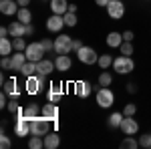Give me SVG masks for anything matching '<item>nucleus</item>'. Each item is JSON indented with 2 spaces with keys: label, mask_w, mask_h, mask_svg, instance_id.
<instances>
[{
  "label": "nucleus",
  "mask_w": 151,
  "mask_h": 149,
  "mask_svg": "<svg viewBox=\"0 0 151 149\" xmlns=\"http://www.w3.org/2000/svg\"><path fill=\"white\" fill-rule=\"evenodd\" d=\"M48 131H50V121L45 119L42 115L30 119V135H40V137H45Z\"/></svg>",
  "instance_id": "obj_1"
},
{
  "label": "nucleus",
  "mask_w": 151,
  "mask_h": 149,
  "mask_svg": "<svg viewBox=\"0 0 151 149\" xmlns=\"http://www.w3.org/2000/svg\"><path fill=\"white\" fill-rule=\"evenodd\" d=\"M113 69H115V73H119V75H129L131 71L135 69V63H133L131 57L121 55V57H117L115 60H113Z\"/></svg>",
  "instance_id": "obj_2"
},
{
  "label": "nucleus",
  "mask_w": 151,
  "mask_h": 149,
  "mask_svg": "<svg viewBox=\"0 0 151 149\" xmlns=\"http://www.w3.org/2000/svg\"><path fill=\"white\" fill-rule=\"evenodd\" d=\"M45 87V77L42 75H32V77H26V83H24V91L28 95H36L40 93V89Z\"/></svg>",
  "instance_id": "obj_3"
},
{
  "label": "nucleus",
  "mask_w": 151,
  "mask_h": 149,
  "mask_svg": "<svg viewBox=\"0 0 151 149\" xmlns=\"http://www.w3.org/2000/svg\"><path fill=\"white\" fill-rule=\"evenodd\" d=\"M113 103H115V95H113V91H111L109 87L97 89V105H99L101 109H109Z\"/></svg>",
  "instance_id": "obj_4"
},
{
  "label": "nucleus",
  "mask_w": 151,
  "mask_h": 149,
  "mask_svg": "<svg viewBox=\"0 0 151 149\" xmlns=\"http://www.w3.org/2000/svg\"><path fill=\"white\" fill-rule=\"evenodd\" d=\"M70 50H73V36L60 35L55 38V53L57 55H69Z\"/></svg>",
  "instance_id": "obj_5"
},
{
  "label": "nucleus",
  "mask_w": 151,
  "mask_h": 149,
  "mask_svg": "<svg viewBox=\"0 0 151 149\" xmlns=\"http://www.w3.org/2000/svg\"><path fill=\"white\" fill-rule=\"evenodd\" d=\"M45 46L40 45V42H30V45L26 46V50H24V55L28 60H32V63H38V60H42L45 58Z\"/></svg>",
  "instance_id": "obj_6"
},
{
  "label": "nucleus",
  "mask_w": 151,
  "mask_h": 149,
  "mask_svg": "<svg viewBox=\"0 0 151 149\" xmlns=\"http://www.w3.org/2000/svg\"><path fill=\"white\" fill-rule=\"evenodd\" d=\"M77 57H79V60H81L83 65H95L99 60V55L95 53L91 46H81L77 50Z\"/></svg>",
  "instance_id": "obj_7"
},
{
  "label": "nucleus",
  "mask_w": 151,
  "mask_h": 149,
  "mask_svg": "<svg viewBox=\"0 0 151 149\" xmlns=\"http://www.w3.org/2000/svg\"><path fill=\"white\" fill-rule=\"evenodd\" d=\"M28 133H30V119L24 117V115L16 117V123H14V135H16V137H26Z\"/></svg>",
  "instance_id": "obj_8"
},
{
  "label": "nucleus",
  "mask_w": 151,
  "mask_h": 149,
  "mask_svg": "<svg viewBox=\"0 0 151 149\" xmlns=\"http://www.w3.org/2000/svg\"><path fill=\"white\" fill-rule=\"evenodd\" d=\"M107 14H109L113 20L123 18V16H125V4H123L121 0H111V2L107 4Z\"/></svg>",
  "instance_id": "obj_9"
},
{
  "label": "nucleus",
  "mask_w": 151,
  "mask_h": 149,
  "mask_svg": "<svg viewBox=\"0 0 151 149\" xmlns=\"http://www.w3.org/2000/svg\"><path fill=\"white\" fill-rule=\"evenodd\" d=\"M73 91L77 97H81V99H87L91 93H93V85L89 83V81H77L75 85H73Z\"/></svg>",
  "instance_id": "obj_10"
},
{
  "label": "nucleus",
  "mask_w": 151,
  "mask_h": 149,
  "mask_svg": "<svg viewBox=\"0 0 151 149\" xmlns=\"http://www.w3.org/2000/svg\"><path fill=\"white\" fill-rule=\"evenodd\" d=\"M20 10V4L18 0H0V12L4 16H12V14H18Z\"/></svg>",
  "instance_id": "obj_11"
},
{
  "label": "nucleus",
  "mask_w": 151,
  "mask_h": 149,
  "mask_svg": "<svg viewBox=\"0 0 151 149\" xmlns=\"http://www.w3.org/2000/svg\"><path fill=\"white\" fill-rule=\"evenodd\" d=\"M121 131H123V135H135L137 131H139V123L133 119V117H123V121H121V127H119Z\"/></svg>",
  "instance_id": "obj_12"
},
{
  "label": "nucleus",
  "mask_w": 151,
  "mask_h": 149,
  "mask_svg": "<svg viewBox=\"0 0 151 149\" xmlns=\"http://www.w3.org/2000/svg\"><path fill=\"white\" fill-rule=\"evenodd\" d=\"M40 115H42L45 119H48L50 123H55V121H58V117H60V111H58V107L55 103L48 101V103L42 107V113H40Z\"/></svg>",
  "instance_id": "obj_13"
},
{
  "label": "nucleus",
  "mask_w": 151,
  "mask_h": 149,
  "mask_svg": "<svg viewBox=\"0 0 151 149\" xmlns=\"http://www.w3.org/2000/svg\"><path fill=\"white\" fill-rule=\"evenodd\" d=\"M63 26H67V24H65V18H63V14H52V16L47 20V28L50 30V32H60Z\"/></svg>",
  "instance_id": "obj_14"
},
{
  "label": "nucleus",
  "mask_w": 151,
  "mask_h": 149,
  "mask_svg": "<svg viewBox=\"0 0 151 149\" xmlns=\"http://www.w3.org/2000/svg\"><path fill=\"white\" fill-rule=\"evenodd\" d=\"M55 69H57V67H55V60L42 58V60H38V63H36V71H38V75H42V77H48Z\"/></svg>",
  "instance_id": "obj_15"
},
{
  "label": "nucleus",
  "mask_w": 151,
  "mask_h": 149,
  "mask_svg": "<svg viewBox=\"0 0 151 149\" xmlns=\"http://www.w3.org/2000/svg\"><path fill=\"white\" fill-rule=\"evenodd\" d=\"M2 87H4V93H6V95H10V99H18V97H20V89H18V83H16L14 77H12L10 81H6Z\"/></svg>",
  "instance_id": "obj_16"
},
{
  "label": "nucleus",
  "mask_w": 151,
  "mask_h": 149,
  "mask_svg": "<svg viewBox=\"0 0 151 149\" xmlns=\"http://www.w3.org/2000/svg\"><path fill=\"white\" fill-rule=\"evenodd\" d=\"M55 67H57V71H60V73H67V71L73 67V60H70L69 55H58V57L55 58Z\"/></svg>",
  "instance_id": "obj_17"
},
{
  "label": "nucleus",
  "mask_w": 151,
  "mask_h": 149,
  "mask_svg": "<svg viewBox=\"0 0 151 149\" xmlns=\"http://www.w3.org/2000/svg\"><path fill=\"white\" fill-rule=\"evenodd\" d=\"M60 97H63V85L52 83V85H50V89H48V93H47V101L57 103V101H60Z\"/></svg>",
  "instance_id": "obj_18"
},
{
  "label": "nucleus",
  "mask_w": 151,
  "mask_h": 149,
  "mask_svg": "<svg viewBox=\"0 0 151 149\" xmlns=\"http://www.w3.org/2000/svg\"><path fill=\"white\" fill-rule=\"evenodd\" d=\"M10 58H12V71H18V73H20V69L24 67V63L28 60L26 55H24V50H16Z\"/></svg>",
  "instance_id": "obj_19"
},
{
  "label": "nucleus",
  "mask_w": 151,
  "mask_h": 149,
  "mask_svg": "<svg viewBox=\"0 0 151 149\" xmlns=\"http://www.w3.org/2000/svg\"><path fill=\"white\" fill-rule=\"evenodd\" d=\"M8 30H10V36H12V38L26 36V24L20 22V20H16V22H12L10 26H8Z\"/></svg>",
  "instance_id": "obj_20"
},
{
  "label": "nucleus",
  "mask_w": 151,
  "mask_h": 149,
  "mask_svg": "<svg viewBox=\"0 0 151 149\" xmlns=\"http://www.w3.org/2000/svg\"><path fill=\"white\" fill-rule=\"evenodd\" d=\"M50 10H52V14H67L69 2L67 0H50Z\"/></svg>",
  "instance_id": "obj_21"
},
{
  "label": "nucleus",
  "mask_w": 151,
  "mask_h": 149,
  "mask_svg": "<svg viewBox=\"0 0 151 149\" xmlns=\"http://www.w3.org/2000/svg\"><path fill=\"white\" fill-rule=\"evenodd\" d=\"M58 145H60V135L48 131L47 135H45V149H57Z\"/></svg>",
  "instance_id": "obj_22"
},
{
  "label": "nucleus",
  "mask_w": 151,
  "mask_h": 149,
  "mask_svg": "<svg viewBox=\"0 0 151 149\" xmlns=\"http://www.w3.org/2000/svg\"><path fill=\"white\" fill-rule=\"evenodd\" d=\"M123 42V32H109L107 35V46L109 48H119Z\"/></svg>",
  "instance_id": "obj_23"
},
{
  "label": "nucleus",
  "mask_w": 151,
  "mask_h": 149,
  "mask_svg": "<svg viewBox=\"0 0 151 149\" xmlns=\"http://www.w3.org/2000/svg\"><path fill=\"white\" fill-rule=\"evenodd\" d=\"M40 113H42V107H38L36 103H30V105L24 107V117H28V119H35Z\"/></svg>",
  "instance_id": "obj_24"
},
{
  "label": "nucleus",
  "mask_w": 151,
  "mask_h": 149,
  "mask_svg": "<svg viewBox=\"0 0 151 149\" xmlns=\"http://www.w3.org/2000/svg\"><path fill=\"white\" fill-rule=\"evenodd\" d=\"M16 18H18L20 22H24V24H30V20H32V12L28 10V6H20V10H18V14H16Z\"/></svg>",
  "instance_id": "obj_25"
},
{
  "label": "nucleus",
  "mask_w": 151,
  "mask_h": 149,
  "mask_svg": "<svg viewBox=\"0 0 151 149\" xmlns=\"http://www.w3.org/2000/svg\"><path fill=\"white\" fill-rule=\"evenodd\" d=\"M6 109H8L14 117L24 115V107H20V105H18V99H10V103H8V107H6Z\"/></svg>",
  "instance_id": "obj_26"
},
{
  "label": "nucleus",
  "mask_w": 151,
  "mask_h": 149,
  "mask_svg": "<svg viewBox=\"0 0 151 149\" xmlns=\"http://www.w3.org/2000/svg\"><path fill=\"white\" fill-rule=\"evenodd\" d=\"M12 48H14V46H12L10 38H0V55H2V57H8L12 53Z\"/></svg>",
  "instance_id": "obj_27"
},
{
  "label": "nucleus",
  "mask_w": 151,
  "mask_h": 149,
  "mask_svg": "<svg viewBox=\"0 0 151 149\" xmlns=\"http://www.w3.org/2000/svg\"><path fill=\"white\" fill-rule=\"evenodd\" d=\"M123 117H125V115L119 113V111L111 113V117H109V127H111V129H119V127H121V121H123Z\"/></svg>",
  "instance_id": "obj_28"
},
{
  "label": "nucleus",
  "mask_w": 151,
  "mask_h": 149,
  "mask_svg": "<svg viewBox=\"0 0 151 149\" xmlns=\"http://www.w3.org/2000/svg\"><path fill=\"white\" fill-rule=\"evenodd\" d=\"M20 73H22L24 77H32V75H36V73H38V71H36V63L26 60V63H24V67L20 69Z\"/></svg>",
  "instance_id": "obj_29"
},
{
  "label": "nucleus",
  "mask_w": 151,
  "mask_h": 149,
  "mask_svg": "<svg viewBox=\"0 0 151 149\" xmlns=\"http://www.w3.org/2000/svg\"><path fill=\"white\" fill-rule=\"evenodd\" d=\"M113 60H115V58L111 57V55H101V57H99V60H97V65H99L103 71H107L109 67H113Z\"/></svg>",
  "instance_id": "obj_30"
},
{
  "label": "nucleus",
  "mask_w": 151,
  "mask_h": 149,
  "mask_svg": "<svg viewBox=\"0 0 151 149\" xmlns=\"http://www.w3.org/2000/svg\"><path fill=\"white\" fill-rule=\"evenodd\" d=\"M28 147H30V149H42V147H45V137H40V135H32V137L28 139Z\"/></svg>",
  "instance_id": "obj_31"
},
{
  "label": "nucleus",
  "mask_w": 151,
  "mask_h": 149,
  "mask_svg": "<svg viewBox=\"0 0 151 149\" xmlns=\"http://www.w3.org/2000/svg\"><path fill=\"white\" fill-rule=\"evenodd\" d=\"M121 147H123V149H125V147H127V149H137V147H139V141L133 139L131 135H127V137L121 141Z\"/></svg>",
  "instance_id": "obj_32"
},
{
  "label": "nucleus",
  "mask_w": 151,
  "mask_h": 149,
  "mask_svg": "<svg viewBox=\"0 0 151 149\" xmlns=\"http://www.w3.org/2000/svg\"><path fill=\"white\" fill-rule=\"evenodd\" d=\"M111 83H113V77H111V73L103 71V73L99 75V85H101V87H111Z\"/></svg>",
  "instance_id": "obj_33"
},
{
  "label": "nucleus",
  "mask_w": 151,
  "mask_h": 149,
  "mask_svg": "<svg viewBox=\"0 0 151 149\" xmlns=\"http://www.w3.org/2000/svg\"><path fill=\"white\" fill-rule=\"evenodd\" d=\"M63 18H65V24L70 26V28L77 26V22H79V20H77V12H67V14H63Z\"/></svg>",
  "instance_id": "obj_34"
},
{
  "label": "nucleus",
  "mask_w": 151,
  "mask_h": 149,
  "mask_svg": "<svg viewBox=\"0 0 151 149\" xmlns=\"http://www.w3.org/2000/svg\"><path fill=\"white\" fill-rule=\"evenodd\" d=\"M119 50H121V55L131 57V55H133V45H131V40H123L121 46H119Z\"/></svg>",
  "instance_id": "obj_35"
},
{
  "label": "nucleus",
  "mask_w": 151,
  "mask_h": 149,
  "mask_svg": "<svg viewBox=\"0 0 151 149\" xmlns=\"http://www.w3.org/2000/svg\"><path fill=\"white\" fill-rule=\"evenodd\" d=\"M12 46H14V50H26V40H24V36H18V38H12Z\"/></svg>",
  "instance_id": "obj_36"
},
{
  "label": "nucleus",
  "mask_w": 151,
  "mask_h": 149,
  "mask_svg": "<svg viewBox=\"0 0 151 149\" xmlns=\"http://www.w3.org/2000/svg\"><path fill=\"white\" fill-rule=\"evenodd\" d=\"M139 147L151 149V133H145V135H141V139H139Z\"/></svg>",
  "instance_id": "obj_37"
},
{
  "label": "nucleus",
  "mask_w": 151,
  "mask_h": 149,
  "mask_svg": "<svg viewBox=\"0 0 151 149\" xmlns=\"http://www.w3.org/2000/svg\"><path fill=\"white\" fill-rule=\"evenodd\" d=\"M135 113H137V107H135L133 103L125 105V109H123V115H125V117H133Z\"/></svg>",
  "instance_id": "obj_38"
},
{
  "label": "nucleus",
  "mask_w": 151,
  "mask_h": 149,
  "mask_svg": "<svg viewBox=\"0 0 151 149\" xmlns=\"http://www.w3.org/2000/svg\"><path fill=\"white\" fill-rule=\"evenodd\" d=\"M10 139H8V135H4V133H2V135H0V147L2 149H10Z\"/></svg>",
  "instance_id": "obj_39"
},
{
  "label": "nucleus",
  "mask_w": 151,
  "mask_h": 149,
  "mask_svg": "<svg viewBox=\"0 0 151 149\" xmlns=\"http://www.w3.org/2000/svg\"><path fill=\"white\" fill-rule=\"evenodd\" d=\"M0 67H2L4 71L12 69V58H10V57H2V60H0Z\"/></svg>",
  "instance_id": "obj_40"
},
{
  "label": "nucleus",
  "mask_w": 151,
  "mask_h": 149,
  "mask_svg": "<svg viewBox=\"0 0 151 149\" xmlns=\"http://www.w3.org/2000/svg\"><path fill=\"white\" fill-rule=\"evenodd\" d=\"M40 45L45 46V50H55V40H50V38H45V40H40Z\"/></svg>",
  "instance_id": "obj_41"
},
{
  "label": "nucleus",
  "mask_w": 151,
  "mask_h": 149,
  "mask_svg": "<svg viewBox=\"0 0 151 149\" xmlns=\"http://www.w3.org/2000/svg\"><path fill=\"white\" fill-rule=\"evenodd\" d=\"M81 46H83V42L79 40V38H73V50H79Z\"/></svg>",
  "instance_id": "obj_42"
},
{
  "label": "nucleus",
  "mask_w": 151,
  "mask_h": 149,
  "mask_svg": "<svg viewBox=\"0 0 151 149\" xmlns=\"http://www.w3.org/2000/svg\"><path fill=\"white\" fill-rule=\"evenodd\" d=\"M123 40H133V30H125L123 32Z\"/></svg>",
  "instance_id": "obj_43"
},
{
  "label": "nucleus",
  "mask_w": 151,
  "mask_h": 149,
  "mask_svg": "<svg viewBox=\"0 0 151 149\" xmlns=\"http://www.w3.org/2000/svg\"><path fill=\"white\" fill-rule=\"evenodd\" d=\"M0 107H8V103H6V93L2 91V95H0Z\"/></svg>",
  "instance_id": "obj_44"
},
{
  "label": "nucleus",
  "mask_w": 151,
  "mask_h": 149,
  "mask_svg": "<svg viewBox=\"0 0 151 149\" xmlns=\"http://www.w3.org/2000/svg\"><path fill=\"white\" fill-rule=\"evenodd\" d=\"M127 91L129 93H137V87H135L133 83H129V85H127Z\"/></svg>",
  "instance_id": "obj_45"
},
{
  "label": "nucleus",
  "mask_w": 151,
  "mask_h": 149,
  "mask_svg": "<svg viewBox=\"0 0 151 149\" xmlns=\"http://www.w3.org/2000/svg\"><path fill=\"white\" fill-rule=\"evenodd\" d=\"M95 2H97V4H99V6H105V8H107V4H109V2H111V0H95Z\"/></svg>",
  "instance_id": "obj_46"
},
{
  "label": "nucleus",
  "mask_w": 151,
  "mask_h": 149,
  "mask_svg": "<svg viewBox=\"0 0 151 149\" xmlns=\"http://www.w3.org/2000/svg\"><path fill=\"white\" fill-rule=\"evenodd\" d=\"M35 32V26L32 24H26V35H32Z\"/></svg>",
  "instance_id": "obj_47"
},
{
  "label": "nucleus",
  "mask_w": 151,
  "mask_h": 149,
  "mask_svg": "<svg viewBox=\"0 0 151 149\" xmlns=\"http://www.w3.org/2000/svg\"><path fill=\"white\" fill-rule=\"evenodd\" d=\"M18 4H20V6H28V4H30V0H18Z\"/></svg>",
  "instance_id": "obj_48"
},
{
  "label": "nucleus",
  "mask_w": 151,
  "mask_h": 149,
  "mask_svg": "<svg viewBox=\"0 0 151 149\" xmlns=\"http://www.w3.org/2000/svg\"><path fill=\"white\" fill-rule=\"evenodd\" d=\"M69 12H77V4H69Z\"/></svg>",
  "instance_id": "obj_49"
}]
</instances>
